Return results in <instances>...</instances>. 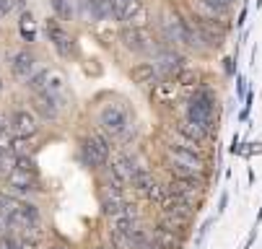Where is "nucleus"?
<instances>
[{
	"mask_svg": "<svg viewBox=\"0 0 262 249\" xmlns=\"http://www.w3.org/2000/svg\"><path fill=\"white\" fill-rule=\"evenodd\" d=\"M174 81H177L179 88H195V91H198V86H200V70H198V67H190V65H184L179 73L174 76Z\"/></svg>",
	"mask_w": 262,
	"mask_h": 249,
	"instance_id": "24",
	"label": "nucleus"
},
{
	"mask_svg": "<svg viewBox=\"0 0 262 249\" xmlns=\"http://www.w3.org/2000/svg\"><path fill=\"white\" fill-rule=\"evenodd\" d=\"M130 78H133V83H138V86H148V88H154L156 83L164 81L154 62H138V65L130 70Z\"/></svg>",
	"mask_w": 262,
	"mask_h": 249,
	"instance_id": "19",
	"label": "nucleus"
},
{
	"mask_svg": "<svg viewBox=\"0 0 262 249\" xmlns=\"http://www.w3.org/2000/svg\"><path fill=\"white\" fill-rule=\"evenodd\" d=\"M96 125L109 140H120V143H125V140H130L135 135L133 115L122 101L104 104L99 109V115H96Z\"/></svg>",
	"mask_w": 262,
	"mask_h": 249,
	"instance_id": "1",
	"label": "nucleus"
},
{
	"mask_svg": "<svg viewBox=\"0 0 262 249\" xmlns=\"http://www.w3.org/2000/svg\"><path fill=\"white\" fill-rule=\"evenodd\" d=\"M122 24H125V29H148V24H151V11H148V6L143 0H133L127 6Z\"/></svg>",
	"mask_w": 262,
	"mask_h": 249,
	"instance_id": "17",
	"label": "nucleus"
},
{
	"mask_svg": "<svg viewBox=\"0 0 262 249\" xmlns=\"http://www.w3.org/2000/svg\"><path fill=\"white\" fill-rule=\"evenodd\" d=\"M164 156H166L169 174H195V176H203V179H205L208 161H205L203 153L184 151V148H177V146L164 143Z\"/></svg>",
	"mask_w": 262,
	"mask_h": 249,
	"instance_id": "3",
	"label": "nucleus"
},
{
	"mask_svg": "<svg viewBox=\"0 0 262 249\" xmlns=\"http://www.w3.org/2000/svg\"><path fill=\"white\" fill-rule=\"evenodd\" d=\"M247 13H249V6H244V8L239 11V18H236V26H244V24H247Z\"/></svg>",
	"mask_w": 262,
	"mask_h": 249,
	"instance_id": "37",
	"label": "nucleus"
},
{
	"mask_svg": "<svg viewBox=\"0 0 262 249\" xmlns=\"http://www.w3.org/2000/svg\"><path fill=\"white\" fill-rule=\"evenodd\" d=\"M156 226H161V229H166V231H171V234H179V236L184 239V236H187V229H190V221L179 218V216H166V213H161Z\"/></svg>",
	"mask_w": 262,
	"mask_h": 249,
	"instance_id": "23",
	"label": "nucleus"
},
{
	"mask_svg": "<svg viewBox=\"0 0 262 249\" xmlns=\"http://www.w3.org/2000/svg\"><path fill=\"white\" fill-rule=\"evenodd\" d=\"M8 127L16 138H34L39 132V117L29 109H16L8 120Z\"/></svg>",
	"mask_w": 262,
	"mask_h": 249,
	"instance_id": "12",
	"label": "nucleus"
},
{
	"mask_svg": "<svg viewBox=\"0 0 262 249\" xmlns=\"http://www.w3.org/2000/svg\"><path fill=\"white\" fill-rule=\"evenodd\" d=\"M195 24H198V29H200V34H203V39H205V44L208 47H223V42H226V31H229V26L223 24V21H213V18H195Z\"/></svg>",
	"mask_w": 262,
	"mask_h": 249,
	"instance_id": "13",
	"label": "nucleus"
},
{
	"mask_svg": "<svg viewBox=\"0 0 262 249\" xmlns=\"http://www.w3.org/2000/svg\"><path fill=\"white\" fill-rule=\"evenodd\" d=\"M13 3H8V0H0V18H8L11 13H13Z\"/></svg>",
	"mask_w": 262,
	"mask_h": 249,
	"instance_id": "34",
	"label": "nucleus"
},
{
	"mask_svg": "<svg viewBox=\"0 0 262 249\" xmlns=\"http://www.w3.org/2000/svg\"><path fill=\"white\" fill-rule=\"evenodd\" d=\"M226 205H229V195L223 192V195H221V200H218V213H223V210H226Z\"/></svg>",
	"mask_w": 262,
	"mask_h": 249,
	"instance_id": "38",
	"label": "nucleus"
},
{
	"mask_svg": "<svg viewBox=\"0 0 262 249\" xmlns=\"http://www.w3.org/2000/svg\"><path fill=\"white\" fill-rule=\"evenodd\" d=\"M171 127H174L177 132H182L184 138H190L192 143H198V146H205V143H210V140H213V132H208L205 127H200V125H195V122H190L187 117H179Z\"/></svg>",
	"mask_w": 262,
	"mask_h": 249,
	"instance_id": "18",
	"label": "nucleus"
},
{
	"mask_svg": "<svg viewBox=\"0 0 262 249\" xmlns=\"http://www.w3.org/2000/svg\"><path fill=\"white\" fill-rule=\"evenodd\" d=\"M140 166L135 164V159L133 156H127V153H120V156H115L112 159V166H106V176L115 185H120V187H133V179H135V171H138Z\"/></svg>",
	"mask_w": 262,
	"mask_h": 249,
	"instance_id": "6",
	"label": "nucleus"
},
{
	"mask_svg": "<svg viewBox=\"0 0 262 249\" xmlns=\"http://www.w3.org/2000/svg\"><path fill=\"white\" fill-rule=\"evenodd\" d=\"M18 31H21L24 42H34V39H36V26H34V16H31V11H24V13H21Z\"/></svg>",
	"mask_w": 262,
	"mask_h": 249,
	"instance_id": "27",
	"label": "nucleus"
},
{
	"mask_svg": "<svg viewBox=\"0 0 262 249\" xmlns=\"http://www.w3.org/2000/svg\"><path fill=\"white\" fill-rule=\"evenodd\" d=\"M120 42L125 44L127 52H135V55H145L154 50V37L148 29H122Z\"/></svg>",
	"mask_w": 262,
	"mask_h": 249,
	"instance_id": "9",
	"label": "nucleus"
},
{
	"mask_svg": "<svg viewBox=\"0 0 262 249\" xmlns=\"http://www.w3.org/2000/svg\"><path fill=\"white\" fill-rule=\"evenodd\" d=\"M151 241L156 249H184V239L179 234H171L161 226H154L151 229Z\"/></svg>",
	"mask_w": 262,
	"mask_h": 249,
	"instance_id": "21",
	"label": "nucleus"
},
{
	"mask_svg": "<svg viewBox=\"0 0 262 249\" xmlns=\"http://www.w3.org/2000/svg\"><path fill=\"white\" fill-rule=\"evenodd\" d=\"M184 117L215 135V130H218V120H215V96H213L210 91H205V88H198L190 99H187Z\"/></svg>",
	"mask_w": 262,
	"mask_h": 249,
	"instance_id": "2",
	"label": "nucleus"
},
{
	"mask_svg": "<svg viewBox=\"0 0 262 249\" xmlns=\"http://www.w3.org/2000/svg\"><path fill=\"white\" fill-rule=\"evenodd\" d=\"M145 249H156V246H154V241H151V244H148V246H145Z\"/></svg>",
	"mask_w": 262,
	"mask_h": 249,
	"instance_id": "43",
	"label": "nucleus"
},
{
	"mask_svg": "<svg viewBox=\"0 0 262 249\" xmlns=\"http://www.w3.org/2000/svg\"><path fill=\"white\" fill-rule=\"evenodd\" d=\"M81 153H83V164H86V166H91V169H104V166L109 164V156H112V140L96 127V130H91V132L83 138Z\"/></svg>",
	"mask_w": 262,
	"mask_h": 249,
	"instance_id": "5",
	"label": "nucleus"
},
{
	"mask_svg": "<svg viewBox=\"0 0 262 249\" xmlns=\"http://www.w3.org/2000/svg\"><path fill=\"white\" fill-rule=\"evenodd\" d=\"M0 236H13V229H11V221L6 216H0Z\"/></svg>",
	"mask_w": 262,
	"mask_h": 249,
	"instance_id": "33",
	"label": "nucleus"
},
{
	"mask_svg": "<svg viewBox=\"0 0 262 249\" xmlns=\"http://www.w3.org/2000/svg\"><path fill=\"white\" fill-rule=\"evenodd\" d=\"M226 73H234V60H226Z\"/></svg>",
	"mask_w": 262,
	"mask_h": 249,
	"instance_id": "41",
	"label": "nucleus"
},
{
	"mask_svg": "<svg viewBox=\"0 0 262 249\" xmlns=\"http://www.w3.org/2000/svg\"><path fill=\"white\" fill-rule=\"evenodd\" d=\"M18 208H21V197H16V195H11L6 190H0V216H6L11 221L18 213Z\"/></svg>",
	"mask_w": 262,
	"mask_h": 249,
	"instance_id": "25",
	"label": "nucleus"
},
{
	"mask_svg": "<svg viewBox=\"0 0 262 249\" xmlns=\"http://www.w3.org/2000/svg\"><path fill=\"white\" fill-rule=\"evenodd\" d=\"M6 130H8V117L0 115V132H6Z\"/></svg>",
	"mask_w": 262,
	"mask_h": 249,
	"instance_id": "39",
	"label": "nucleus"
},
{
	"mask_svg": "<svg viewBox=\"0 0 262 249\" xmlns=\"http://www.w3.org/2000/svg\"><path fill=\"white\" fill-rule=\"evenodd\" d=\"M184 29H187V21L179 18V13H174L171 8H166L161 13V31L164 37L174 44H184Z\"/></svg>",
	"mask_w": 262,
	"mask_h": 249,
	"instance_id": "15",
	"label": "nucleus"
},
{
	"mask_svg": "<svg viewBox=\"0 0 262 249\" xmlns=\"http://www.w3.org/2000/svg\"><path fill=\"white\" fill-rule=\"evenodd\" d=\"M159 208H161V213H166V216H179V218H187V221L200 210V208H195V200L184 197V195H177V192H166V197Z\"/></svg>",
	"mask_w": 262,
	"mask_h": 249,
	"instance_id": "10",
	"label": "nucleus"
},
{
	"mask_svg": "<svg viewBox=\"0 0 262 249\" xmlns=\"http://www.w3.org/2000/svg\"><path fill=\"white\" fill-rule=\"evenodd\" d=\"M179 91L182 88L177 86V81H161V83H156L151 88V99L156 104H161V106H174L177 99H179Z\"/></svg>",
	"mask_w": 262,
	"mask_h": 249,
	"instance_id": "20",
	"label": "nucleus"
},
{
	"mask_svg": "<svg viewBox=\"0 0 262 249\" xmlns=\"http://www.w3.org/2000/svg\"><path fill=\"white\" fill-rule=\"evenodd\" d=\"M26 88H29V94H45L47 91V70H36L29 78Z\"/></svg>",
	"mask_w": 262,
	"mask_h": 249,
	"instance_id": "29",
	"label": "nucleus"
},
{
	"mask_svg": "<svg viewBox=\"0 0 262 249\" xmlns=\"http://www.w3.org/2000/svg\"><path fill=\"white\" fill-rule=\"evenodd\" d=\"M203 190H205V179L203 176H195V174H171V179L166 185V192H177V195H184L190 200H195Z\"/></svg>",
	"mask_w": 262,
	"mask_h": 249,
	"instance_id": "7",
	"label": "nucleus"
},
{
	"mask_svg": "<svg viewBox=\"0 0 262 249\" xmlns=\"http://www.w3.org/2000/svg\"><path fill=\"white\" fill-rule=\"evenodd\" d=\"M8 192L11 195H29L34 190H39V174H36V161L34 156H21L16 159V169L11 171V176L6 179Z\"/></svg>",
	"mask_w": 262,
	"mask_h": 249,
	"instance_id": "4",
	"label": "nucleus"
},
{
	"mask_svg": "<svg viewBox=\"0 0 262 249\" xmlns=\"http://www.w3.org/2000/svg\"><path fill=\"white\" fill-rule=\"evenodd\" d=\"M11 73L24 81V86L29 83V78L36 73V55L31 50H18L13 57H11Z\"/></svg>",
	"mask_w": 262,
	"mask_h": 249,
	"instance_id": "14",
	"label": "nucleus"
},
{
	"mask_svg": "<svg viewBox=\"0 0 262 249\" xmlns=\"http://www.w3.org/2000/svg\"><path fill=\"white\" fill-rule=\"evenodd\" d=\"M62 99H57V96H52V94H31V112L39 117V120H45V122H55L57 117H60V109H62V104H60Z\"/></svg>",
	"mask_w": 262,
	"mask_h": 249,
	"instance_id": "8",
	"label": "nucleus"
},
{
	"mask_svg": "<svg viewBox=\"0 0 262 249\" xmlns=\"http://www.w3.org/2000/svg\"><path fill=\"white\" fill-rule=\"evenodd\" d=\"M0 91H3V78H0Z\"/></svg>",
	"mask_w": 262,
	"mask_h": 249,
	"instance_id": "44",
	"label": "nucleus"
},
{
	"mask_svg": "<svg viewBox=\"0 0 262 249\" xmlns=\"http://www.w3.org/2000/svg\"><path fill=\"white\" fill-rule=\"evenodd\" d=\"M91 249H109V246H104V244H96V246H91Z\"/></svg>",
	"mask_w": 262,
	"mask_h": 249,
	"instance_id": "42",
	"label": "nucleus"
},
{
	"mask_svg": "<svg viewBox=\"0 0 262 249\" xmlns=\"http://www.w3.org/2000/svg\"><path fill=\"white\" fill-rule=\"evenodd\" d=\"M45 29H47V37H50V42H52V47L57 50L60 57H70L73 52H76V44H73L70 34L60 26V18H47Z\"/></svg>",
	"mask_w": 262,
	"mask_h": 249,
	"instance_id": "11",
	"label": "nucleus"
},
{
	"mask_svg": "<svg viewBox=\"0 0 262 249\" xmlns=\"http://www.w3.org/2000/svg\"><path fill=\"white\" fill-rule=\"evenodd\" d=\"M259 6H262V0H257V8H259Z\"/></svg>",
	"mask_w": 262,
	"mask_h": 249,
	"instance_id": "45",
	"label": "nucleus"
},
{
	"mask_svg": "<svg viewBox=\"0 0 262 249\" xmlns=\"http://www.w3.org/2000/svg\"><path fill=\"white\" fill-rule=\"evenodd\" d=\"M244 76H236V96L239 99H247V86H244Z\"/></svg>",
	"mask_w": 262,
	"mask_h": 249,
	"instance_id": "35",
	"label": "nucleus"
},
{
	"mask_svg": "<svg viewBox=\"0 0 262 249\" xmlns=\"http://www.w3.org/2000/svg\"><path fill=\"white\" fill-rule=\"evenodd\" d=\"M213 223H215V218H208V221H205V223L200 226V231H198V244H200V241L205 239V234L210 231V226H213Z\"/></svg>",
	"mask_w": 262,
	"mask_h": 249,
	"instance_id": "36",
	"label": "nucleus"
},
{
	"mask_svg": "<svg viewBox=\"0 0 262 249\" xmlns=\"http://www.w3.org/2000/svg\"><path fill=\"white\" fill-rule=\"evenodd\" d=\"M16 249H39V241L26 239V236H16Z\"/></svg>",
	"mask_w": 262,
	"mask_h": 249,
	"instance_id": "32",
	"label": "nucleus"
},
{
	"mask_svg": "<svg viewBox=\"0 0 262 249\" xmlns=\"http://www.w3.org/2000/svg\"><path fill=\"white\" fill-rule=\"evenodd\" d=\"M159 179L154 176V171L151 169H145V166H140L138 171H135V179H133V192H138L140 197H145L148 192H151V187L156 185Z\"/></svg>",
	"mask_w": 262,
	"mask_h": 249,
	"instance_id": "22",
	"label": "nucleus"
},
{
	"mask_svg": "<svg viewBox=\"0 0 262 249\" xmlns=\"http://www.w3.org/2000/svg\"><path fill=\"white\" fill-rule=\"evenodd\" d=\"M47 249H70V246H68L65 241H55V244H50Z\"/></svg>",
	"mask_w": 262,
	"mask_h": 249,
	"instance_id": "40",
	"label": "nucleus"
},
{
	"mask_svg": "<svg viewBox=\"0 0 262 249\" xmlns=\"http://www.w3.org/2000/svg\"><path fill=\"white\" fill-rule=\"evenodd\" d=\"M50 6L55 11V18L60 21H70L73 13H76V8H73V0H50Z\"/></svg>",
	"mask_w": 262,
	"mask_h": 249,
	"instance_id": "28",
	"label": "nucleus"
},
{
	"mask_svg": "<svg viewBox=\"0 0 262 249\" xmlns=\"http://www.w3.org/2000/svg\"><path fill=\"white\" fill-rule=\"evenodd\" d=\"M62 91H65V76L55 67H47V94L62 99Z\"/></svg>",
	"mask_w": 262,
	"mask_h": 249,
	"instance_id": "26",
	"label": "nucleus"
},
{
	"mask_svg": "<svg viewBox=\"0 0 262 249\" xmlns=\"http://www.w3.org/2000/svg\"><path fill=\"white\" fill-rule=\"evenodd\" d=\"M203 3H205V6H208V8L215 13V16H223V13H226V11H229L234 3H236V0H203Z\"/></svg>",
	"mask_w": 262,
	"mask_h": 249,
	"instance_id": "31",
	"label": "nucleus"
},
{
	"mask_svg": "<svg viewBox=\"0 0 262 249\" xmlns=\"http://www.w3.org/2000/svg\"><path fill=\"white\" fill-rule=\"evenodd\" d=\"M184 55H179V52H174V50H159V55H156V70L161 73V78L164 76H177L179 70L184 67Z\"/></svg>",
	"mask_w": 262,
	"mask_h": 249,
	"instance_id": "16",
	"label": "nucleus"
},
{
	"mask_svg": "<svg viewBox=\"0 0 262 249\" xmlns=\"http://www.w3.org/2000/svg\"><path fill=\"white\" fill-rule=\"evenodd\" d=\"M11 151H13L16 159H21V156H31V138H16V135H13Z\"/></svg>",
	"mask_w": 262,
	"mask_h": 249,
	"instance_id": "30",
	"label": "nucleus"
}]
</instances>
